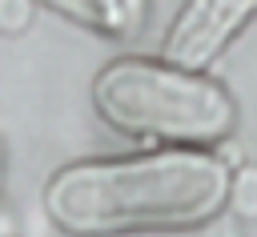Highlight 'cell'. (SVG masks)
<instances>
[{"label":"cell","instance_id":"cell-1","mask_svg":"<svg viewBox=\"0 0 257 237\" xmlns=\"http://www.w3.org/2000/svg\"><path fill=\"white\" fill-rule=\"evenodd\" d=\"M229 201V169L213 153L161 149L120 161H84L44 185L48 217L76 233L173 229L213 217Z\"/></svg>","mask_w":257,"mask_h":237},{"label":"cell","instance_id":"cell-2","mask_svg":"<svg viewBox=\"0 0 257 237\" xmlns=\"http://www.w3.org/2000/svg\"><path fill=\"white\" fill-rule=\"evenodd\" d=\"M100 116L149 141H221L233 129V96L169 60H112L92 84Z\"/></svg>","mask_w":257,"mask_h":237},{"label":"cell","instance_id":"cell-3","mask_svg":"<svg viewBox=\"0 0 257 237\" xmlns=\"http://www.w3.org/2000/svg\"><path fill=\"white\" fill-rule=\"evenodd\" d=\"M253 12H257V0H185L161 52L169 64L197 72L209 60H217V52L249 24Z\"/></svg>","mask_w":257,"mask_h":237},{"label":"cell","instance_id":"cell-4","mask_svg":"<svg viewBox=\"0 0 257 237\" xmlns=\"http://www.w3.org/2000/svg\"><path fill=\"white\" fill-rule=\"evenodd\" d=\"M40 4H48V8H56V12H64V16H72V20L88 24V28L120 36L116 32V12H112L108 0H40Z\"/></svg>","mask_w":257,"mask_h":237},{"label":"cell","instance_id":"cell-5","mask_svg":"<svg viewBox=\"0 0 257 237\" xmlns=\"http://www.w3.org/2000/svg\"><path fill=\"white\" fill-rule=\"evenodd\" d=\"M229 205L241 217H257V169L229 173Z\"/></svg>","mask_w":257,"mask_h":237},{"label":"cell","instance_id":"cell-6","mask_svg":"<svg viewBox=\"0 0 257 237\" xmlns=\"http://www.w3.org/2000/svg\"><path fill=\"white\" fill-rule=\"evenodd\" d=\"M112 12H116V32L120 36H137L141 24H145V8L149 0H108Z\"/></svg>","mask_w":257,"mask_h":237},{"label":"cell","instance_id":"cell-7","mask_svg":"<svg viewBox=\"0 0 257 237\" xmlns=\"http://www.w3.org/2000/svg\"><path fill=\"white\" fill-rule=\"evenodd\" d=\"M28 20V0H0V24L20 28Z\"/></svg>","mask_w":257,"mask_h":237},{"label":"cell","instance_id":"cell-8","mask_svg":"<svg viewBox=\"0 0 257 237\" xmlns=\"http://www.w3.org/2000/svg\"><path fill=\"white\" fill-rule=\"evenodd\" d=\"M0 237H12V225H8V217H0Z\"/></svg>","mask_w":257,"mask_h":237},{"label":"cell","instance_id":"cell-9","mask_svg":"<svg viewBox=\"0 0 257 237\" xmlns=\"http://www.w3.org/2000/svg\"><path fill=\"white\" fill-rule=\"evenodd\" d=\"M0 169H4V153H0Z\"/></svg>","mask_w":257,"mask_h":237}]
</instances>
